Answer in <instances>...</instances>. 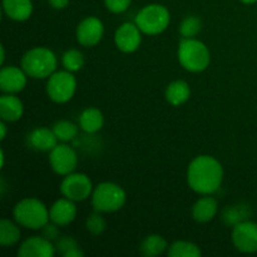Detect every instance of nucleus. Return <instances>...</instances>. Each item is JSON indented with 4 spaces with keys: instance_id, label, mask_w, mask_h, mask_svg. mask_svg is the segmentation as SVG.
I'll list each match as a JSON object with an SVG mask.
<instances>
[{
    "instance_id": "obj_1",
    "label": "nucleus",
    "mask_w": 257,
    "mask_h": 257,
    "mask_svg": "<svg viewBox=\"0 0 257 257\" xmlns=\"http://www.w3.org/2000/svg\"><path fill=\"white\" fill-rule=\"evenodd\" d=\"M222 180V166L211 156H198L188 166V186L200 195L215 193L221 187Z\"/></svg>"
},
{
    "instance_id": "obj_2",
    "label": "nucleus",
    "mask_w": 257,
    "mask_h": 257,
    "mask_svg": "<svg viewBox=\"0 0 257 257\" xmlns=\"http://www.w3.org/2000/svg\"><path fill=\"white\" fill-rule=\"evenodd\" d=\"M57 57L48 48L37 47L28 50L22 58V68L34 79L49 78L57 69Z\"/></svg>"
},
{
    "instance_id": "obj_3",
    "label": "nucleus",
    "mask_w": 257,
    "mask_h": 257,
    "mask_svg": "<svg viewBox=\"0 0 257 257\" xmlns=\"http://www.w3.org/2000/svg\"><path fill=\"white\" fill-rule=\"evenodd\" d=\"M178 60L186 70L200 73L207 69L211 62L208 48L193 38H183L178 45Z\"/></svg>"
},
{
    "instance_id": "obj_4",
    "label": "nucleus",
    "mask_w": 257,
    "mask_h": 257,
    "mask_svg": "<svg viewBox=\"0 0 257 257\" xmlns=\"http://www.w3.org/2000/svg\"><path fill=\"white\" fill-rule=\"evenodd\" d=\"M17 223L30 230H42L49 222V211L42 201L37 198H24L14 207Z\"/></svg>"
},
{
    "instance_id": "obj_5",
    "label": "nucleus",
    "mask_w": 257,
    "mask_h": 257,
    "mask_svg": "<svg viewBox=\"0 0 257 257\" xmlns=\"http://www.w3.org/2000/svg\"><path fill=\"white\" fill-rule=\"evenodd\" d=\"M125 192L120 186L113 182L99 183L93 190L92 203L98 212H115L125 203Z\"/></svg>"
},
{
    "instance_id": "obj_6",
    "label": "nucleus",
    "mask_w": 257,
    "mask_h": 257,
    "mask_svg": "<svg viewBox=\"0 0 257 257\" xmlns=\"http://www.w3.org/2000/svg\"><path fill=\"white\" fill-rule=\"evenodd\" d=\"M170 20L171 15L167 8L161 4H151L138 13L136 24L143 34L157 35L167 29Z\"/></svg>"
},
{
    "instance_id": "obj_7",
    "label": "nucleus",
    "mask_w": 257,
    "mask_h": 257,
    "mask_svg": "<svg viewBox=\"0 0 257 257\" xmlns=\"http://www.w3.org/2000/svg\"><path fill=\"white\" fill-rule=\"evenodd\" d=\"M75 89H77V80L72 72L62 70V72H54L47 83V94L53 102L55 103H67L74 97Z\"/></svg>"
},
{
    "instance_id": "obj_8",
    "label": "nucleus",
    "mask_w": 257,
    "mask_h": 257,
    "mask_svg": "<svg viewBox=\"0 0 257 257\" xmlns=\"http://www.w3.org/2000/svg\"><path fill=\"white\" fill-rule=\"evenodd\" d=\"M60 192L74 202L84 201L93 193L92 181L84 173H69L60 185Z\"/></svg>"
},
{
    "instance_id": "obj_9",
    "label": "nucleus",
    "mask_w": 257,
    "mask_h": 257,
    "mask_svg": "<svg viewBox=\"0 0 257 257\" xmlns=\"http://www.w3.org/2000/svg\"><path fill=\"white\" fill-rule=\"evenodd\" d=\"M49 163L57 175L67 176L77 168L78 156L70 146L58 145L50 151Z\"/></svg>"
},
{
    "instance_id": "obj_10",
    "label": "nucleus",
    "mask_w": 257,
    "mask_h": 257,
    "mask_svg": "<svg viewBox=\"0 0 257 257\" xmlns=\"http://www.w3.org/2000/svg\"><path fill=\"white\" fill-rule=\"evenodd\" d=\"M232 242L240 252H257V223L245 220L235 225Z\"/></svg>"
},
{
    "instance_id": "obj_11",
    "label": "nucleus",
    "mask_w": 257,
    "mask_h": 257,
    "mask_svg": "<svg viewBox=\"0 0 257 257\" xmlns=\"http://www.w3.org/2000/svg\"><path fill=\"white\" fill-rule=\"evenodd\" d=\"M104 25L97 17H87L78 24L77 40L83 47H94L102 40Z\"/></svg>"
},
{
    "instance_id": "obj_12",
    "label": "nucleus",
    "mask_w": 257,
    "mask_h": 257,
    "mask_svg": "<svg viewBox=\"0 0 257 257\" xmlns=\"http://www.w3.org/2000/svg\"><path fill=\"white\" fill-rule=\"evenodd\" d=\"M140 28L137 24L124 23L117 29L114 34V42L118 49L123 53H133L140 48L142 42Z\"/></svg>"
},
{
    "instance_id": "obj_13",
    "label": "nucleus",
    "mask_w": 257,
    "mask_h": 257,
    "mask_svg": "<svg viewBox=\"0 0 257 257\" xmlns=\"http://www.w3.org/2000/svg\"><path fill=\"white\" fill-rule=\"evenodd\" d=\"M27 77L23 68L20 69L14 65L4 67L0 70V89L9 94L22 92L27 85Z\"/></svg>"
},
{
    "instance_id": "obj_14",
    "label": "nucleus",
    "mask_w": 257,
    "mask_h": 257,
    "mask_svg": "<svg viewBox=\"0 0 257 257\" xmlns=\"http://www.w3.org/2000/svg\"><path fill=\"white\" fill-rule=\"evenodd\" d=\"M57 252L55 246L52 241L47 240L45 237L34 236L22 243L18 250L19 257H53Z\"/></svg>"
},
{
    "instance_id": "obj_15",
    "label": "nucleus",
    "mask_w": 257,
    "mask_h": 257,
    "mask_svg": "<svg viewBox=\"0 0 257 257\" xmlns=\"http://www.w3.org/2000/svg\"><path fill=\"white\" fill-rule=\"evenodd\" d=\"M75 216H77V207L74 201L67 197L55 201L49 210L50 221L58 226L69 225L75 220Z\"/></svg>"
},
{
    "instance_id": "obj_16",
    "label": "nucleus",
    "mask_w": 257,
    "mask_h": 257,
    "mask_svg": "<svg viewBox=\"0 0 257 257\" xmlns=\"http://www.w3.org/2000/svg\"><path fill=\"white\" fill-rule=\"evenodd\" d=\"M58 138L53 130L45 127L35 128L28 136V143L30 147L40 152H50L55 146H58Z\"/></svg>"
},
{
    "instance_id": "obj_17",
    "label": "nucleus",
    "mask_w": 257,
    "mask_h": 257,
    "mask_svg": "<svg viewBox=\"0 0 257 257\" xmlns=\"http://www.w3.org/2000/svg\"><path fill=\"white\" fill-rule=\"evenodd\" d=\"M217 210V201L213 197H211V195H203V197H201L193 205L192 217L193 220L200 223L210 222V221H212L215 218Z\"/></svg>"
},
{
    "instance_id": "obj_18",
    "label": "nucleus",
    "mask_w": 257,
    "mask_h": 257,
    "mask_svg": "<svg viewBox=\"0 0 257 257\" xmlns=\"http://www.w3.org/2000/svg\"><path fill=\"white\" fill-rule=\"evenodd\" d=\"M24 107L22 100L13 94H4L0 98V115L4 122H17L23 117Z\"/></svg>"
},
{
    "instance_id": "obj_19",
    "label": "nucleus",
    "mask_w": 257,
    "mask_h": 257,
    "mask_svg": "<svg viewBox=\"0 0 257 257\" xmlns=\"http://www.w3.org/2000/svg\"><path fill=\"white\" fill-rule=\"evenodd\" d=\"M3 10L10 19L24 22L33 13L32 0H3Z\"/></svg>"
},
{
    "instance_id": "obj_20",
    "label": "nucleus",
    "mask_w": 257,
    "mask_h": 257,
    "mask_svg": "<svg viewBox=\"0 0 257 257\" xmlns=\"http://www.w3.org/2000/svg\"><path fill=\"white\" fill-rule=\"evenodd\" d=\"M190 85L185 80H175V82L170 83L167 89H166V99L170 104L175 105V107L186 103L190 99Z\"/></svg>"
},
{
    "instance_id": "obj_21",
    "label": "nucleus",
    "mask_w": 257,
    "mask_h": 257,
    "mask_svg": "<svg viewBox=\"0 0 257 257\" xmlns=\"http://www.w3.org/2000/svg\"><path fill=\"white\" fill-rule=\"evenodd\" d=\"M103 124H104V117H103V113L97 108H87L83 110L79 117V127L89 135L97 133L98 131L102 130Z\"/></svg>"
},
{
    "instance_id": "obj_22",
    "label": "nucleus",
    "mask_w": 257,
    "mask_h": 257,
    "mask_svg": "<svg viewBox=\"0 0 257 257\" xmlns=\"http://www.w3.org/2000/svg\"><path fill=\"white\" fill-rule=\"evenodd\" d=\"M167 248V241L160 235H148L140 245L141 253L147 257H156L161 255Z\"/></svg>"
},
{
    "instance_id": "obj_23",
    "label": "nucleus",
    "mask_w": 257,
    "mask_h": 257,
    "mask_svg": "<svg viewBox=\"0 0 257 257\" xmlns=\"http://www.w3.org/2000/svg\"><path fill=\"white\" fill-rule=\"evenodd\" d=\"M20 240V230L18 225L12 222L10 220L3 218L0 221V243L2 246H13L19 242Z\"/></svg>"
},
{
    "instance_id": "obj_24",
    "label": "nucleus",
    "mask_w": 257,
    "mask_h": 257,
    "mask_svg": "<svg viewBox=\"0 0 257 257\" xmlns=\"http://www.w3.org/2000/svg\"><path fill=\"white\" fill-rule=\"evenodd\" d=\"M167 255L170 257H198L201 250L197 245L188 241H176L168 247Z\"/></svg>"
},
{
    "instance_id": "obj_25",
    "label": "nucleus",
    "mask_w": 257,
    "mask_h": 257,
    "mask_svg": "<svg viewBox=\"0 0 257 257\" xmlns=\"http://www.w3.org/2000/svg\"><path fill=\"white\" fill-rule=\"evenodd\" d=\"M52 130L60 142H70L78 135V127L69 120H59L53 125Z\"/></svg>"
},
{
    "instance_id": "obj_26",
    "label": "nucleus",
    "mask_w": 257,
    "mask_h": 257,
    "mask_svg": "<svg viewBox=\"0 0 257 257\" xmlns=\"http://www.w3.org/2000/svg\"><path fill=\"white\" fill-rule=\"evenodd\" d=\"M63 67L68 72H78L84 65V57L82 53L77 49H69L63 54L62 57Z\"/></svg>"
},
{
    "instance_id": "obj_27",
    "label": "nucleus",
    "mask_w": 257,
    "mask_h": 257,
    "mask_svg": "<svg viewBox=\"0 0 257 257\" xmlns=\"http://www.w3.org/2000/svg\"><path fill=\"white\" fill-rule=\"evenodd\" d=\"M202 23L195 15L186 17L180 25V33L183 38H195L201 32Z\"/></svg>"
},
{
    "instance_id": "obj_28",
    "label": "nucleus",
    "mask_w": 257,
    "mask_h": 257,
    "mask_svg": "<svg viewBox=\"0 0 257 257\" xmlns=\"http://www.w3.org/2000/svg\"><path fill=\"white\" fill-rule=\"evenodd\" d=\"M85 227H87L88 232L97 236L104 232L105 228H107V223H105L104 218L100 216V212L95 211V213H92V215L87 218Z\"/></svg>"
},
{
    "instance_id": "obj_29",
    "label": "nucleus",
    "mask_w": 257,
    "mask_h": 257,
    "mask_svg": "<svg viewBox=\"0 0 257 257\" xmlns=\"http://www.w3.org/2000/svg\"><path fill=\"white\" fill-rule=\"evenodd\" d=\"M78 247H79V246H78V242L74 238L70 237V236H63V237L58 238L57 243H55V250H57V252L62 253L63 256H64L65 253L69 252V251Z\"/></svg>"
},
{
    "instance_id": "obj_30",
    "label": "nucleus",
    "mask_w": 257,
    "mask_h": 257,
    "mask_svg": "<svg viewBox=\"0 0 257 257\" xmlns=\"http://www.w3.org/2000/svg\"><path fill=\"white\" fill-rule=\"evenodd\" d=\"M131 3H132V0H104L107 9L114 14L125 12L130 8Z\"/></svg>"
},
{
    "instance_id": "obj_31",
    "label": "nucleus",
    "mask_w": 257,
    "mask_h": 257,
    "mask_svg": "<svg viewBox=\"0 0 257 257\" xmlns=\"http://www.w3.org/2000/svg\"><path fill=\"white\" fill-rule=\"evenodd\" d=\"M242 216H245L243 215L242 208L240 210V208L237 207H230L227 208L225 212V221L228 223V225H231V223H232V225H237V223L241 222V221H245L242 220L243 218Z\"/></svg>"
},
{
    "instance_id": "obj_32",
    "label": "nucleus",
    "mask_w": 257,
    "mask_h": 257,
    "mask_svg": "<svg viewBox=\"0 0 257 257\" xmlns=\"http://www.w3.org/2000/svg\"><path fill=\"white\" fill-rule=\"evenodd\" d=\"M43 230V237H45L47 240L53 241V240H58L59 237V230H58V225H55L54 222L49 223L48 222L44 227L42 228Z\"/></svg>"
},
{
    "instance_id": "obj_33",
    "label": "nucleus",
    "mask_w": 257,
    "mask_h": 257,
    "mask_svg": "<svg viewBox=\"0 0 257 257\" xmlns=\"http://www.w3.org/2000/svg\"><path fill=\"white\" fill-rule=\"evenodd\" d=\"M48 3H49V5L53 8V9L62 10L68 7L69 0H48Z\"/></svg>"
},
{
    "instance_id": "obj_34",
    "label": "nucleus",
    "mask_w": 257,
    "mask_h": 257,
    "mask_svg": "<svg viewBox=\"0 0 257 257\" xmlns=\"http://www.w3.org/2000/svg\"><path fill=\"white\" fill-rule=\"evenodd\" d=\"M82 256H84V252H83L79 247L74 248V250L69 251V252L64 255V257H82Z\"/></svg>"
},
{
    "instance_id": "obj_35",
    "label": "nucleus",
    "mask_w": 257,
    "mask_h": 257,
    "mask_svg": "<svg viewBox=\"0 0 257 257\" xmlns=\"http://www.w3.org/2000/svg\"><path fill=\"white\" fill-rule=\"evenodd\" d=\"M0 130H2V140H5V137H7V124H5V122L3 120L2 123H0Z\"/></svg>"
},
{
    "instance_id": "obj_36",
    "label": "nucleus",
    "mask_w": 257,
    "mask_h": 257,
    "mask_svg": "<svg viewBox=\"0 0 257 257\" xmlns=\"http://www.w3.org/2000/svg\"><path fill=\"white\" fill-rule=\"evenodd\" d=\"M4 60H5V49H4V47L2 45V59H0L2 64H4Z\"/></svg>"
},
{
    "instance_id": "obj_37",
    "label": "nucleus",
    "mask_w": 257,
    "mask_h": 257,
    "mask_svg": "<svg viewBox=\"0 0 257 257\" xmlns=\"http://www.w3.org/2000/svg\"><path fill=\"white\" fill-rule=\"evenodd\" d=\"M240 2H242L243 4H255L257 0H240Z\"/></svg>"
}]
</instances>
